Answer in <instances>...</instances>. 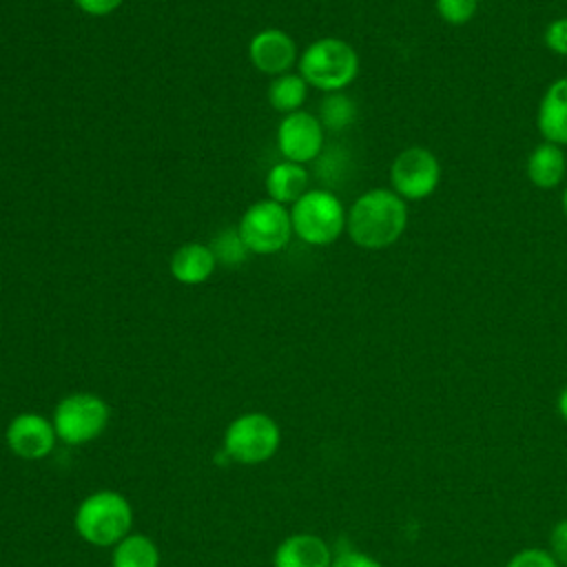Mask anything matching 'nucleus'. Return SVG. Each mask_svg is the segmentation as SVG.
Masks as SVG:
<instances>
[{
	"instance_id": "obj_1",
	"label": "nucleus",
	"mask_w": 567,
	"mask_h": 567,
	"mask_svg": "<svg viewBox=\"0 0 567 567\" xmlns=\"http://www.w3.org/2000/svg\"><path fill=\"white\" fill-rule=\"evenodd\" d=\"M408 217V202L392 188H370L348 208L346 233L359 248L381 250L401 239Z\"/></svg>"
},
{
	"instance_id": "obj_2",
	"label": "nucleus",
	"mask_w": 567,
	"mask_h": 567,
	"mask_svg": "<svg viewBox=\"0 0 567 567\" xmlns=\"http://www.w3.org/2000/svg\"><path fill=\"white\" fill-rule=\"evenodd\" d=\"M299 75L308 86L323 93H339L359 75V53L341 38H319L299 55Z\"/></svg>"
},
{
	"instance_id": "obj_3",
	"label": "nucleus",
	"mask_w": 567,
	"mask_h": 567,
	"mask_svg": "<svg viewBox=\"0 0 567 567\" xmlns=\"http://www.w3.org/2000/svg\"><path fill=\"white\" fill-rule=\"evenodd\" d=\"M73 527L80 538L97 547H115L133 527V507L120 492L89 494L75 509Z\"/></svg>"
},
{
	"instance_id": "obj_4",
	"label": "nucleus",
	"mask_w": 567,
	"mask_h": 567,
	"mask_svg": "<svg viewBox=\"0 0 567 567\" xmlns=\"http://www.w3.org/2000/svg\"><path fill=\"white\" fill-rule=\"evenodd\" d=\"M346 215L341 199L328 188H310L290 206L292 233L310 246H330L346 230Z\"/></svg>"
},
{
	"instance_id": "obj_5",
	"label": "nucleus",
	"mask_w": 567,
	"mask_h": 567,
	"mask_svg": "<svg viewBox=\"0 0 567 567\" xmlns=\"http://www.w3.org/2000/svg\"><path fill=\"white\" fill-rule=\"evenodd\" d=\"M281 443L279 425L264 412H248L233 419L224 432V452L241 465H257L275 456Z\"/></svg>"
},
{
	"instance_id": "obj_6",
	"label": "nucleus",
	"mask_w": 567,
	"mask_h": 567,
	"mask_svg": "<svg viewBox=\"0 0 567 567\" xmlns=\"http://www.w3.org/2000/svg\"><path fill=\"white\" fill-rule=\"evenodd\" d=\"M250 255H275L292 239L290 208L266 197L250 204L237 226Z\"/></svg>"
},
{
	"instance_id": "obj_7",
	"label": "nucleus",
	"mask_w": 567,
	"mask_h": 567,
	"mask_svg": "<svg viewBox=\"0 0 567 567\" xmlns=\"http://www.w3.org/2000/svg\"><path fill=\"white\" fill-rule=\"evenodd\" d=\"M109 416L111 410L104 399L93 392H73L55 405L51 423L62 443L84 445L106 430Z\"/></svg>"
},
{
	"instance_id": "obj_8",
	"label": "nucleus",
	"mask_w": 567,
	"mask_h": 567,
	"mask_svg": "<svg viewBox=\"0 0 567 567\" xmlns=\"http://www.w3.org/2000/svg\"><path fill=\"white\" fill-rule=\"evenodd\" d=\"M441 162L427 146L403 148L390 166L392 190L405 202L430 197L441 184Z\"/></svg>"
},
{
	"instance_id": "obj_9",
	"label": "nucleus",
	"mask_w": 567,
	"mask_h": 567,
	"mask_svg": "<svg viewBox=\"0 0 567 567\" xmlns=\"http://www.w3.org/2000/svg\"><path fill=\"white\" fill-rule=\"evenodd\" d=\"M326 144V128L308 111H295L281 117L277 126V148L284 159L308 164L319 159Z\"/></svg>"
},
{
	"instance_id": "obj_10",
	"label": "nucleus",
	"mask_w": 567,
	"mask_h": 567,
	"mask_svg": "<svg viewBox=\"0 0 567 567\" xmlns=\"http://www.w3.org/2000/svg\"><path fill=\"white\" fill-rule=\"evenodd\" d=\"M4 436H7L9 450L24 461H40L49 456L58 441L53 423L33 412L18 414L9 423Z\"/></svg>"
},
{
	"instance_id": "obj_11",
	"label": "nucleus",
	"mask_w": 567,
	"mask_h": 567,
	"mask_svg": "<svg viewBox=\"0 0 567 567\" xmlns=\"http://www.w3.org/2000/svg\"><path fill=\"white\" fill-rule=\"evenodd\" d=\"M248 58L257 71L272 78L290 73L292 66L299 62L292 35L275 27L261 29L250 38Z\"/></svg>"
},
{
	"instance_id": "obj_12",
	"label": "nucleus",
	"mask_w": 567,
	"mask_h": 567,
	"mask_svg": "<svg viewBox=\"0 0 567 567\" xmlns=\"http://www.w3.org/2000/svg\"><path fill=\"white\" fill-rule=\"evenodd\" d=\"M536 128L543 142L567 146V75L545 89L536 111Z\"/></svg>"
},
{
	"instance_id": "obj_13",
	"label": "nucleus",
	"mask_w": 567,
	"mask_h": 567,
	"mask_svg": "<svg viewBox=\"0 0 567 567\" xmlns=\"http://www.w3.org/2000/svg\"><path fill=\"white\" fill-rule=\"evenodd\" d=\"M328 543L315 534H292L279 543L272 567H332Z\"/></svg>"
},
{
	"instance_id": "obj_14",
	"label": "nucleus",
	"mask_w": 567,
	"mask_h": 567,
	"mask_svg": "<svg viewBox=\"0 0 567 567\" xmlns=\"http://www.w3.org/2000/svg\"><path fill=\"white\" fill-rule=\"evenodd\" d=\"M171 275L184 286H199L210 279L217 268V257L208 244L188 241L171 255Z\"/></svg>"
},
{
	"instance_id": "obj_15",
	"label": "nucleus",
	"mask_w": 567,
	"mask_h": 567,
	"mask_svg": "<svg viewBox=\"0 0 567 567\" xmlns=\"http://www.w3.org/2000/svg\"><path fill=\"white\" fill-rule=\"evenodd\" d=\"M525 173H527V179L540 190H551L560 186L567 175V155L563 146L551 142H540L529 153Z\"/></svg>"
},
{
	"instance_id": "obj_16",
	"label": "nucleus",
	"mask_w": 567,
	"mask_h": 567,
	"mask_svg": "<svg viewBox=\"0 0 567 567\" xmlns=\"http://www.w3.org/2000/svg\"><path fill=\"white\" fill-rule=\"evenodd\" d=\"M308 190H310V173L303 164L281 159L279 164L270 166L266 175V193L270 199L284 206H292Z\"/></svg>"
},
{
	"instance_id": "obj_17",
	"label": "nucleus",
	"mask_w": 567,
	"mask_h": 567,
	"mask_svg": "<svg viewBox=\"0 0 567 567\" xmlns=\"http://www.w3.org/2000/svg\"><path fill=\"white\" fill-rule=\"evenodd\" d=\"M111 567H159L157 545L144 534H128L115 545Z\"/></svg>"
},
{
	"instance_id": "obj_18",
	"label": "nucleus",
	"mask_w": 567,
	"mask_h": 567,
	"mask_svg": "<svg viewBox=\"0 0 567 567\" xmlns=\"http://www.w3.org/2000/svg\"><path fill=\"white\" fill-rule=\"evenodd\" d=\"M308 82L299 73H284L272 78L268 84V102L275 111L288 115L295 111H301V104L308 97Z\"/></svg>"
},
{
	"instance_id": "obj_19",
	"label": "nucleus",
	"mask_w": 567,
	"mask_h": 567,
	"mask_svg": "<svg viewBox=\"0 0 567 567\" xmlns=\"http://www.w3.org/2000/svg\"><path fill=\"white\" fill-rule=\"evenodd\" d=\"M317 117H319V122L326 131L339 133V131H346L354 122L357 106L343 91L326 93V97L319 104V115Z\"/></svg>"
},
{
	"instance_id": "obj_20",
	"label": "nucleus",
	"mask_w": 567,
	"mask_h": 567,
	"mask_svg": "<svg viewBox=\"0 0 567 567\" xmlns=\"http://www.w3.org/2000/svg\"><path fill=\"white\" fill-rule=\"evenodd\" d=\"M210 248H213V252H215V257H217V264L221 261V264H226V266H239V264H244V261L248 259V255H250V250L246 248V244H244V239H241V235H239L237 228H226V230H221V233L215 237V241L210 244Z\"/></svg>"
},
{
	"instance_id": "obj_21",
	"label": "nucleus",
	"mask_w": 567,
	"mask_h": 567,
	"mask_svg": "<svg viewBox=\"0 0 567 567\" xmlns=\"http://www.w3.org/2000/svg\"><path fill=\"white\" fill-rule=\"evenodd\" d=\"M434 9L443 22L461 27L476 16L478 0H434Z\"/></svg>"
},
{
	"instance_id": "obj_22",
	"label": "nucleus",
	"mask_w": 567,
	"mask_h": 567,
	"mask_svg": "<svg viewBox=\"0 0 567 567\" xmlns=\"http://www.w3.org/2000/svg\"><path fill=\"white\" fill-rule=\"evenodd\" d=\"M543 42L551 53L567 58V16L556 18L545 27Z\"/></svg>"
},
{
	"instance_id": "obj_23",
	"label": "nucleus",
	"mask_w": 567,
	"mask_h": 567,
	"mask_svg": "<svg viewBox=\"0 0 567 567\" xmlns=\"http://www.w3.org/2000/svg\"><path fill=\"white\" fill-rule=\"evenodd\" d=\"M505 567H558V563L545 549H523L514 554Z\"/></svg>"
},
{
	"instance_id": "obj_24",
	"label": "nucleus",
	"mask_w": 567,
	"mask_h": 567,
	"mask_svg": "<svg viewBox=\"0 0 567 567\" xmlns=\"http://www.w3.org/2000/svg\"><path fill=\"white\" fill-rule=\"evenodd\" d=\"M332 567H383V565L363 551L343 549L332 558Z\"/></svg>"
},
{
	"instance_id": "obj_25",
	"label": "nucleus",
	"mask_w": 567,
	"mask_h": 567,
	"mask_svg": "<svg viewBox=\"0 0 567 567\" xmlns=\"http://www.w3.org/2000/svg\"><path fill=\"white\" fill-rule=\"evenodd\" d=\"M549 554L556 558V563L567 565V520H560L554 525L549 534Z\"/></svg>"
},
{
	"instance_id": "obj_26",
	"label": "nucleus",
	"mask_w": 567,
	"mask_h": 567,
	"mask_svg": "<svg viewBox=\"0 0 567 567\" xmlns=\"http://www.w3.org/2000/svg\"><path fill=\"white\" fill-rule=\"evenodd\" d=\"M73 2L82 13L93 18H104L122 4V0H73Z\"/></svg>"
},
{
	"instance_id": "obj_27",
	"label": "nucleus",
	"mask_w": 567,
	"mask_h": 567,
	"mask_svg": "<svg viewBox=\"0 0 567 567\" xmlns=\"http://www.w3.org/2000/svg\"><path fill=\"white\" fill-rule=\"evenodd\" d=\"M558 414L563 416V421H567V385L558 394Z\"/></svg>"
},
{
	"instance_id": "obj_28",
	"label": "nucleus",
	"mask_w": 567,
	"mask_h": 567,
	"mask_svg": "<svg viewBox=\"0 0 567 567\" xmlns=\"http://www.w3.org/2000/svg\"><path fill=\"white\" fill-rule=\"evenodd\" d=\"M563 213H565V217H567V186H565V190H563Z\"/></svg>"
}]
</instances>
